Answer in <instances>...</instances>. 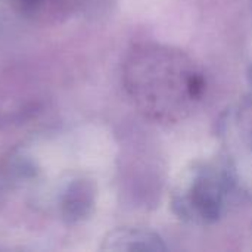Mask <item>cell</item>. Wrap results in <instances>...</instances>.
I'll return each mask as SVG.
<instances>
[{
  "label": "cell",
  "mask_w": 252,
  "mask_h": 252,
  "mask_svg": "<svg viewBox=\"0 0 252 252\" xmlns=\"http://www.w3.org/2000/svg\"><path fill=\"white\" fill-rule=\"evenodd\" d=\"M126 81L139 106L159 120L180 117L205 87L202 75L186 56L161 47L133 52Z\"/></svg>",
  "instance_id": "obj_1"
},
{
  "label": "cell",
  "mask_w": 252,
  "mask_h": 252,
  "mask_svg": "<svg viewBox=\"0 0 252 252\" xmlns=\"http://www.w3.org/2000/svg\"><path fill=\"white\" fill-rule=\"evenodd\" d=\"M92 204H93V190L89 183L77 180L68 185L62 199V208L68 219L78 220L84 217L89 213Z\"/></svg>",
  "instance_id": "obj_4"
},
{
  "label": "cell",
  "mask_w": 252,
  "mask_h": 252,
  "mask_svg": "<svg viewBox=\"0 0 252 252\" xmlns=\"http://www.w3.org/2000/svg\"><path fill=\"white\" fill-rule=\"evenodd\" d=\"M106 251H162L165 245L162 241L149 232L136 229H120L112 232L103 244Z\"/></svg>",
  "instance_id": "obj_3"
},
{
  "label": "cell",
  "mask_w": 252,
  "mask_h": 252,
  "mask_svg": "<svg viewBox=\"0 0 252 252\" xmlns=\"http://www.w3.org/2000/svg\"><path fill=\"white\" fill-rule=\"evenodd\" d=\"M229 192L227 174L214 165H201L192 170L174 195L176 213L195 223H208L223 211Z\"/></svg>",
  "instance_id": "obj_2"
}]
</instances>
